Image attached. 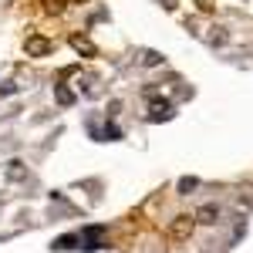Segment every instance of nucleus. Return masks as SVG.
<instances>
[{"instance_id":"obj_13","label":"nucleus","mask_w":253,"mask_h":253,"mask_svg":"<svg viewBox=\"0 0 253 253\" xmlns=\"http://www.w3.org/2000/svg\"><path fill=\"white\" fill-rule=\"evenodd\" d=\"M101 138H108V142H118V138H122V132H118V125H115V122H108V125H105Z\"/></svg>"},{"instance_id":"obj_9","label":"nucleus","mask_w":253,"mask_h":253,"mask_svg":"<svg viewBox=\"0 0 253 253\" xmlns=\"http://www.w3.org/2000/svg\"><path fill=\"white\" fill-rule=\"evenodd\" d=\"M210 41H213L216 47H223V44L230 41V34H226V27H210Z\"/></svg>"},{"instance_id":"obj_5","label":"nucleus","mask_w":253,"mask_h":253,"mask_svg":"<svg viewBox=\"0 0 253 253\" xmlns=\"http://www.w3.org/2000/svg\"><path fill=\"white\" fill-rule=\"evenodd\" d=\"M193 219H199V223H206V226H213L216 219H219V206H213V203H206V206H199V213H196Z\"/></svg>"},{"instance_id":"obj_14","label":"nucleus","mask_w":253,"mask_h":253,"mask_svg":"<svg viewBox=\"0 0 253 253\" xmlns=\"http://www.w3.org/2000/svg\"><path fill=\"white\" fill-rule=\"evenodd\" d=\"M44 3H47L51 14H61V10H64V0H44Z\"/></svg>"},{"instance_id":"obj_4","label":"nucleus","mask_w":253,"mask_h":253,"mask_svg":"<svg viewBox=\"0 0 253 253\" xmlns=\"http://www.w3.org/2000/svg\"><path fill=\"white\" fill-rule=\"evenodd\" d=\"M71 47H75L78 54H84V58H95V54H98V47L88 38H81V34H75V38H71Z\"/></svg>"},{"instance_id":"obj_10","label":"nucleus","mask_w":253,"mask_h":253,"mask_svg":"<svg viewBox=\"0 0 253 253\" xmlns=\"http://www.w3.org/2000/svg\"><path fill=\"white\" fill-rule=\"evenodd\" d=\"M196 186H199V179H193V175H182V179H179V193L182 196H189Z\"/></svg>"},{"instance_id":"obj_16","label":"nucleus","mask_w":253,"mask_h":253,"mask_svg":"<svg viewBox=\"0 0 253 253\" xmlns=\"http://www.w3.org/2000/svg\"><path fill=\"white\" fill-rule=\"evenodd\" d=\"M78 3H81V0H78Z\"/></svg>"},{"instance_id":"obj_15","label":"nucleus","mask_w":253,"mask_h":253,"mask_svg":"<svg viewBox=\"0 0 253 253\" xmlns=\"http://www.w3.org/2000/svg\"><path fill=\"white\" fill-rule=\"evenodd\" d=\"M166 7H169V10H172V7H175V3H172V0H166Z\"/></svg>"},{"instance_id":"obj_11","label":"nucleus","mask_w":253,"mask_h":253,"mask_svg":"<svg viewBox=\"0 0 253 253\" xmlns=\"http://www.w3.org/2000/svg\"><path fill=\"white\" fill-rule=\"evenodd\" d=\"M75 243H81V236H61V240H54L51 247H54V250H71Z\"/></svg>"},{"instance_id":"obj_12","label":"nucleus","mask_w":253,"mask_h":253,"mask_svg":"<svg viewBox=\"0 0 253 253\" xmlns=\"http://www.w3.org/2000/svg\"><path fill=\"white\" fill-rule=\"evenodd\" d=\"M142 64H145V68H159V64H162V54H159V51H145V54H142Z\"/></svg>"},{"instance_id":"obj_3","label":"nucleus","mask_w":253,"mask_h":253,"mask_svg":"<svg viewBox=\"0 0 253 253\" xmlns=\"http://www.w3.org/2000/svg\"><path fill=\"white\" fill-rule=\"evenodd\" d=\"M51 51H54V41L41 38V34L27 38V54H31V58H44V54H51Z\"/></svg>"},{"instance_id":"obj_6","label":"nucleus","mask_w":253,"mask_h":253,"mask_svg":"<svg viewBox=\"0 0 253 253\" xmlns=\"http://www.w3.org/2000/svg\"><path fill=\"white\" fill-rule=\"evenodd\" d=\"M105 233V226H88L84 233H81V243H84V250H98V240Z\"/></svg>"},{"instance_id":"obj_1","label":"nucleus","mask_w":253,"mask_h":253,"mask_svg":"<svg viewBox=\"0 0 253 253\" xmlns=\"http://www.w3.org/2000/svg\"><path fill=\"white\" fill-rule=\"evenodd\" d=\"M193 226H196L193 216H175L172 223H169V240H175V243H186V240L193 236Z\"/></svg>"},{"instance_id":"obj_7","label":"nucleus","mask_w":253,"mask_h":253,"mask_svg":"<svg viewBox=\"0 0 253 253\" xmlns=\"http://www.w3.org/2000/svg\"><path fill=\"white\" fill-rule=\"evenodd\" d=\"M24 175H27V169H24V162H20V159H14V162L7 166V179H10V182H20Z\"/></svg>"},{"instance_id":"obj_2","label":"nucleus","mask_w":253,"mask_h":253,"mask_svg":"<svg viewBox=\"0 0 253 253\" xmlns=\"http://www.w3.org/2000/svg\"><path fill=\"white\" fill-rule=\"evenodd\" d=\"M175 115V108H172V101H166V98H162V101H152V105H149V122H169V118Z\"/></svg>"},{"instance_id":"obj_8","label":"nucleus","mask_w":253,"mask_h":253,"mask_svg":"<svg viewBox=\"0 0 253 253\" xmlns=\"http://www.w3.org/2000/svg\"><path fill=\"white\" fill-rule=\"evenodd\" d=\"M54 98H58V105H64V108H68V105H75V95H71L64 84H54Z\"/></svg>"}]
</instances>
